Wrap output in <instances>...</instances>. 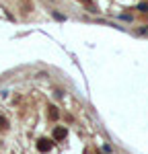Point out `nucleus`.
I'll list each match as a JSON object with an SVG mask.
<instances>
[{
	"label": "nucleus",
	"mask_w": 148,
	"mask_h": 154,
	"mask_svg": "<svg viewBox=\"0 0 148 154\" xmlns=\"http://www.w3.org/2000/svg\"><path fill=\"white\" fill-rule=\"evenodd\" d=\"M99 154H101V152H99Z\"/></svg>",
	"instance_id": "nucleus-5"
},
{
	"label": "nucleus",
	"mask_w": 148,
	"mask_h": 154,
	"mask_svg": "<svg viewBox=\"0 0 148 154\" xmlns=\"http://www.w3.org/2000/svg\"><path fill=\"white\" fill-rule=\"evenodd\" d=\"M37 150L41 154H45L51 150V140H48V138H41V140H37Z\"/></svg>",
	"instance_id": "nucleus-1"
},
{
	"label": "nucleus",
	"mask_w": 148,
	"mask_h": 154,
	"mask_svg": "<svg viewBox=\"0 0 148 154\" xmlns=\"http://www.w3.org/2000/svg\"><path fill=\"white\" fill-rule=\"evenodd\" d=\"M51 138H54V140H58V142H60V140H64V138H66V128L58 125V128L54 130V134H51Z\"/></svg>",
	"instance_id": "nucleus-2"
},
{
	"label": "nucleus",
	"mask_w": 148,
	"mask_h": 154,
	"mask_svg": "<svg viewBox=\"0 0 148 154\" xmlns=\"http://www.w3.org/2000/svg\"><path fill=\"white\" fill-rule=\"evenodd\" d=\"M58 115H60V113H58V109H56V107H49V119H54V121H56Z\"/></svg>",
	"instance_id": "nucleus-3"
},
{
	"label": "nucleus",
	"mask_w": 148,
	"mask_h": 154,
	"mask_svg": "<svg viewBox=\"0 0 148 154\" xmlns=\"http://www.w3.org/2000/svg\"><path fill=\"white\" fill-rule=\"evenodd\" d=\"M0 128H2V130L8 128V123H6V119H4V117H0Z\"/></svg>",
	"instance_id": "nucleus-4"
}]
</instances>
